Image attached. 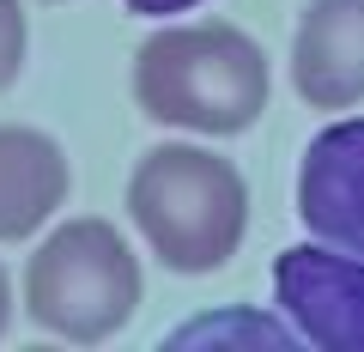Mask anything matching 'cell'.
<instances>
[{
	"mask_svg": "<svg viewBox=\"0 0 364 352\" xmlns=\"http://www.w3.org/2000/svg\"><path fill=\"white\" fill-rule=\"evenodd\" d=\"M13 328V279H6V267H0V334Z\"/></svg>",
	"mask_w": 364,
	"mask_h": 352,
	"instance_id": "11",
	"label": "cell"
},
{
	"mask_svg": "<svg viewBox=\"0 0 364 352\" xmlns=\"http://www.w3.org/2000/svg\"><path fill=\"white\" fill-rule=\"evenodd\" d=\"M140 255L109 219H67L25 261V316L55 340L97 346L140 310Z\"/></svg>",
	"mask_w": 364,
	"mask_h": 352,
	"instance_id": "3",
	"label": "cell"
},
{
	"mask_svg": "<svg viewBox=\"0 0 364 352\" xmlns=\"http://www.w3.org/2000/svg\"><path fill=\"white\" fill-rule=\"evenodd\" d=\"M67 152L61 140H49L43 128H0V243H25L43 231V219H55V207L67 201Z\"/></svg>",
	"mask_w": 364,
	"mask_h": 352,
	"instance_id": "7",
	"label": "cell"
},
{
	"mask_svg": "<svg viewBox=\"0 0 364 352\" xmlns=\"http://www.w3.org/2000/svg\"><path fill=\"white\" fill-rule=\"evenodd\" d=\"M267 55L237 25H170L134 55V104L182 134H243L267 110Z\"/></svg>",
	"mask_w": 364,
	"mask_h": 352,
	"instance_id": "1",
	"label": "cell"
},
{
	"mask_svg": "<svg viewBox=\"0 0 364 352\" xmlns=\"http://www.w3.org/2000/svg\"><path fill=\"white\" fill-rule=\"evenodd\" d=\"M279 316L322 352H364V255L298 243L273 255Z\"/></svg>",
	"mask_w": 364,
	"mask_h": 352,
	"instance_id": "4",
	"label": "cell"
},
{
	"mask_svg": "<svg viewBox=\"0 0 364 352\" xmlns=\"http://www.w3.org/2000/svg\"><path fill=\"white\" fill-rule=\"evenodd\" d=\"M128 13H146V18H170V13H195L200 0H122Z\"/></svg>",
	"mask_w": 364,
	"mask_h": 352,
	"instance_id": "10",
	"label": "cell"
},
{
	"mask_svg": "<svg viewBox=\"0 0 364 352\" xmlns=\"http://www.w3.org/2000/svg\"><path fill=\"white\" fill-rule=\"evenodd\" d=\"M298 219L316 243L364 255V116L328 122L304 146Z\"/></svg>",
	"mask_w": 364,
	"mask_h": 352,
	"instance_id": "5",
	"label": "cell"
},
{
	"mask_svg": "<svg viewBox=\"0 0 364 352\" xmlns=\"http://www.w3.org/2000/svg\"><path fill=\"white\" fill-rule=\"evenodd\" d=\"M128 219L170 274H219L249 231V183L231 158L164 140L128 176Z\"/></svg>",
	"mask_w": 364,
	"mask_h": 352,
	"instance_id": "2",
	"label": "cell"
},
{
	"mask_svg": "<svg viewBox=\"0 0 364 352\" xmlns=\"http://www.w3.org/2000/svg\"><path fill=\"white\" fill-rule=\"evenodd\" d=\"M291 85L310 110L364 104V0H310L291 37Z\"/></svg>",
	"mask_w": 364,
	"mask_h": 352,
	"instance_id": "6",
	"label": "cell"
},
{
	"mask_svg": "<svg viewBox=\"0 0 364 352\" xmlns=\"http://www.w3.org/2000/svg\"><path fill=\"white\" fill-rule=\"evenodd\" d=\"M213 340H255V346H298V328L286 316H255V310H213V316H195L164 334V346H213Z\"/></svg>",
	"mask_w": 364,
	"mask_h": 352,
	"instance_id": "8",
	"label": "cell"
},
{
	"mask_svg": "<svg viewBox=\"0 0 364 352\" xmlns=\"http://www.w3.org/2000/svg\"><path fill=\"white\" fill-rule=\"evenodd\" d=\"M49 6H55V0H49Z\"/></svg>",
	"mask_w": 364,
	"mask_h": 352,
	"instance_id": "12",
	"label": "cell"
},
{
	"mask_svg": "<svg viewBox=\"0 0 364 352\" xmlns=\"http://www.w3.org/2000/svg\"><path fill=\"white\" fill-rule=\"evenodd\" d=\"M25 43H31L25 6H18V0H0V92H13L18 67H25Z\"/></svg>",
	"mask_w": 364,
	"mask_h": 352,
	"instance_id": "9",
	"label": "cell"
}]
</instances>
